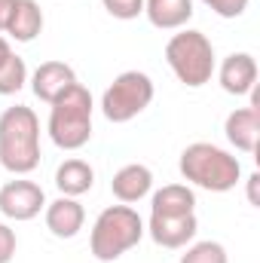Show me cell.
<instances>
[{
	"mask_svg": "<svg viewBox=\"0 0 260 263\" xmlns=\"http://www.w3.org/2000/svg\"><path fill=\"white\" fill-rule=\"evenodd\" d=\"M0 165L18 178L40 165V120L25 104H12L0 114Z\"/></svg>",
	"mask_w": 260,
	"mask_h": 263,
	"instance_id": "cell-1",
	"label": "cell"
},
{
	"mask_svg": "<svg viewBox=\"0 0 260 263\" xmlns=\"http://www.w3.org/2000/svg\"><path fill=\"white\" fill-rule=\"evenodd\" d=\"M178 168H181V178L187 184L208 190V193H230L242 181V162L230 150L208 144V141L187 144L181 150Z\"/></svg>",
	"mask_w": 260,
	"mask_h": 263,
	"instance_id": "cell-2",
	"label": "cell"
},
{
	"mask_svg": "<svg viewBox=\"0 0 260 263\" xmlns=\"http://www.w3.org/2000/svg\"><path fill=\"white\" fill-rule=\"evenodd\" d=\"M144 220L132 205H107L89 233V251L92 257L101 263H114L120 260L126 251H132L141 239H144Z\"/></svg>",
	"mask_w": 260,
	"mask_h": 263,
	"instance_id": "cell-3",
	"label": "cell"
},
{
	"mask_svg": "<svg viewBox=\"0 0 260 263\" xmlns=\"http://www.w3.org/2000/svg\"><path fill=\"white\" fill-rule=\"evenodd\" d=\"M92 92L83 83H73L65 95L49 104V138L59 150H80L92 138Z\"/></svg>",
	"mask_w": 260,
	"mask_h": 263,
	"instance_id": "cell-4",
	"label": "cell"
},
{
	"mask_svg": "<svg viewBox=\"0 0 260 263\" xmlns=\"http://www.w3.org/2000/svg\"><path fill=\"white\" fill-rule=\"evenodd\" d=\"M165 62L187 89H199V86L211 83L214 67H217L214 43L202 31H193V28H181L165 43Z\"/></svg>",
	"mask_w": 260,
	"mask_h": 263,
	"instance_id": "cell-5",
	"label": "cell"
},
{
	"mask_svg": "<svg viewBox=\"0 0 260 263\" xmlns=\"http://www.w3.org/2000/svg\"><path fill=\"white\" fill-rule=\"evenodd\" d=\"M156 89H153V80L144 73V70H123L120 77H114V83L104 89L101 95V114L107 123H129L138 114H144L153 101Z\"/></svg>",
	"mask_w": 260,
	"mask_h": 263,
	"instance_id": "cell-6",
	"label": "cell"
},
{
	"mask_svg": "<svg viewBox=\"0 0 260 263\" xmlns=\"http://www.w3.org/2000/svg\"><path fill=\"white\" fill-rule=\"evenodd\" d=\"M43 208H46V193L34 181L15 178V181H6L0 187V214L6 220L25 223V220H34Z\"/></svg>",
	"mask_w": 260,
	"mask_h": 263,
	"instance_id": "cell-7",
	"label": "cell"
},
{
	"mask_svg": "<svg viewBox=\"0 0 260 263\" xmlns=\"http://www.w3.org/2000/svg\"><path fill=\"white\" fill-rule=\"evenodd\" d=\"M150 239L159 245V248H187L196 239V230H199V220L193 214H150L147 227Z\"/></svg>",
	"mask_w": 260,
	"mask_h": 263,
	"instance_id": "cell-8",
	"label": "cell"
},
{
	"mask_svg": "<svg viewBox=\"0 0 260 263\" xmlns=\"http://www.w3.org/2000/svg\"><path fill=\"white\" fill-rule=\"evenodd\" d=\"M214 70L227 95H248L257 86V59L251 52H230Z\"/></svg>",
	"mask_w": 260,
	"mask_h": 263,
	"instance_id": "cell-9",
	"label": "cell"
},
{
	"mask_svg": "<svg viewBox=\"0 0 260 263\" xmlns=\"http://www.w3.org/2000/svg\"><path fill=\"white\" fill-rule=\"evenodd\" d=\"M43 217H46V230L55 239H73L86 223V211L73 196H59L55 202H46Z\"/></svg>",
	"mask_w": 260,
	"mask_h": 263,
	"instance_id": "cell-10",
	"label": "cell"
},
{
	"mask_svg": "<svg viewBox=\"0 0 260 263\" xmlns=\"http://www.w3.org/2000/svg\"><path fill=\"white\" fill-rule=\"evenodd\" d=\"M73 83H77V73L65 62H43V65L31 73V89L46 104H52L59 95H65Z\"/></svg>",
	"mask_w": 260,
	"mask_h": 263,
	"instance_id": "cell-11",
	"label": "cell"
},
{
	"mask_svg": "<svg viewBox=\"0 0 260 263\" xmlns=\"http://www.w3.org/2000/svg\"><path fill=\"white\" fill-rule=\"evenodd\" d=\"M224 135L236 150L254 153L260 138V107H236L224 123Z\"/></svg>",
	"mask_w": 260,
	"mask_h": 263,
	"instance_id": "cell-12",
	"label": "cell"
},
{
	"mask_svg": "<svg viewBox=\"0 0 260 263\" xmlns=\"http://www.w3.org/2000/svg\"><path fill=\"white\" fill-rule=\"evenodd\" d=\"M150 190H153V172H150L147 165H141V162L123 165V168L114 175V181H110V193L120 199L123 205L141 202Z\"/></svg>",
	"mask_w": 260,
	"mask_h": 263,
	"instance_id": "cell-13",
	"label": "cell"
},
{
	"mask_svg": "<svg viewBox=\"0 0 260 263\" xmlns=\"http://www.w3.org/2000/svg\"><path fill=\"white\" fill-rule=\"evenodd\" d=\"M193 0H144V15L159 31H181L193 18Z\"/></svg>",
	"mask_w": 260,
	"mask_h": 263,
	"instance_id": "cell-14",
	"label": "cell"
},
{
	"mask_svg": "<svg viewBox=\"0 0 260 263\" xmlns=\"http://www.w3.org/2000/svg\"><path fill=\"white\" fill-rule=\"evenodd\" d=\"M55 187L62 196L80 199L83 193H89L95 187V168L86 159H65L55 168Z\"/></svg>",
	"mask_w": 260,
	"mask_h": 263,
	"instance_id": "cell-15",
	"label": "cell"
},
{
	"mask_svg": "<svg viewBox=\"0 0 260 263\" xmlns=\"http://www.w3.org/2000/svg\"><path fill=\"white\" fill-rule=\"evenodd\" d=\"M43 31V9L37 0H15V9L9 15L6 34L15 43H31L37 34Z\"/></svg>",
	"mask_w": 260,
	"mask_h": 263,
	"instance_id": "cell-16",
	"label": "cell"
},
{
	"mask_svg": "<svg viewBox=\"0 0 260 263\" xmlns=\"http://www.w3.org/2000/svg\"><path fill=\"white\" fill-rule=\"evenodd\" d=\"M196 193L187 184H165L150 199V214H193Z\"/></svg>",
	"mask_w": 260,
	"mask_h": 263,
	"instance_id": "cell-17",
	"label": "cell"
},
{
	"mask_svg": "<svg viewBox=\"0 0 260 263\" xmlns=\"http://www.w3.org/2000/svg\"><path fill=\"white\" fill-rule=\"evenodd\" d=\"M28 83V65L22 55H9L6 62H0V95H15L22 92Z\"/></svg>",
	"mask_w": 260,
	"mask_h": 263,
	"instance_id": "cell-18",
	"label": "cell"
},
{
	"mask_svg": "<svg viewBox=\"0 0 260 263\" xmlns=\"http://www.w3.org/2000/svg\"><path fill=\"white\" fill-rule=\"evenodd\" d=\"M181 263H230V257H227V248L220 242L205 239V242L187 245V251L181 254Z\"/></svg>",
	"mask_w": 260,
	"mask_h": 263,
	"instance_id": "cell-19",
	"label": "cell"
},
{
	"mask_svg": "<svg viewBox=\"0 0 260 263\" xmlns=\"http://www.w3.org/2000/svg\"><path fill=\"white\" fill-rule=\"evenodd\" d=\"M101 3H104V9H107L114 18H120V22L138 18V15L144 12V0H101Z\"/></svg>",
	"mask_w": 260,
	"mask_h": 263,
	"instance_id": "cell-20",
	"label": "cell"
},
{
	"mask_svg": "<svg viewBox=\"0 0 260 263\" xmlns=\"http://www.w3.org/2000/svg\"><path fill=\"white\" fill-rule=\"evenodd\" d=\"M202 3L220 18H239V15H245L251 0H202Z\"/></svg>",
	"mask_w": 260,
	"mask_h": 263,
	"instance_id": "cell-21",
	"label": "cell"
},
{
	"mask_svg": "<svg viewBox=\"0 0 260 263\" xmlns=\"http://www.w3.org/2000/svg\"><path fill=\"white\" fill-rule=\"evenodd\" d=\"M15 245H18L15 242V230L0 220V263H9L15 257Z\"/></svg>",
	"mask_w": 260,
	"mask_h": 263,
	"instance_id": "cell-22",
	"label": "cell"
},
{
	"mask_svg": "<svg viewBox=\"0 0 260 263\" xmlns=\"http://www.w3.org/2000/svg\"><path fill=\"white\" fill-rule=\"evenodd\" d=\"M12 9H15V0H0V34H6V25H9Z\"/></svg>",
	"mask_w": 260,
	"mask_h": 263,
	"instance_id": "cell-23",
	"label": "cell"
},
{
	"mask_svg": "<svg viewBox=\"0 0 260 263\" xmlns=\"http://www.w3.org/2000/svg\"><path fill=\"white\" fill-rule=\"evenodd\" d=\"M257 184H260V175L254 172V175L248 178V202H251V205H260V199H257Z\"/></svg>",
	"mask_w": 260,
	"mask_h": 263,
	"instance_id": "cell-24",
	"label": "cell"
},
{
	"mask_svg": "<svg viewBox=\"0 0 260 263\" xmlns=\"http://www.w3.org/2000/svg\"><path fill=\"white\" fill-rule=\"evenodd\" d=\"M12 55V46H9V40L6 37H0V62H6Z\"/></svg>",
	"mask_w": 260,
	"mask_h": 263,
	"instance_id": "cell-25",
	"label": "cell"
}]
</instances>
